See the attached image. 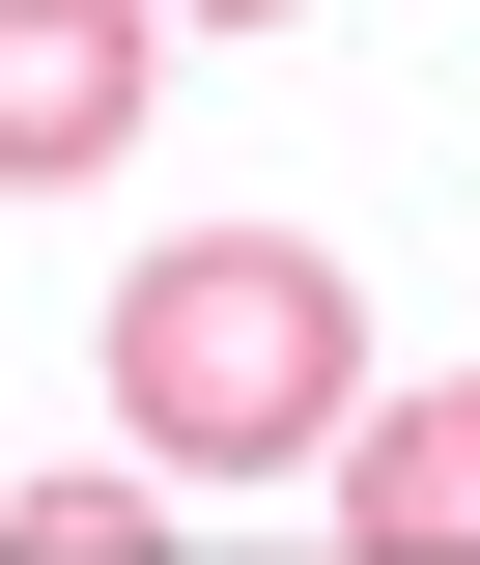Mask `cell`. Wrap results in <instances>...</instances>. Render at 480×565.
<instances>
[{
	"instance_id": "obj_5",
	"label": "cell",
	"mask_w": 480,
	"mask_h": 565,
	"mask_svg": "<svg viewBox=\"0 0 480 565\" xmlns=\"http://www.w3.org/2000/svg\"><path fill=\"white\" fill-rule=\"evenodd\" d=\"M170 29H282V0H170Z\"/></svg>"
},
{
	"instance_id": "obj_4",
	"label": "cell",
	"mask_w": 480,
	"mask_h": 565,
	"mask_svg": "<svg viewBox=\"0 0 480 565\" xmlns=\"http://www.w3.org/2000/svg\"><path fill=\"white\" fill-rule=\"evenodd\" d=\"M0 565H170V481H29Z\"/></svg>"
},
{
	"instance_id": "obj_2",
	"label": "cell",
	"mask_w": 480,
	"mask_h": 565,
	"mask_svg": "<svg viewBox=\"0 0 480 565\" xmlns=\"http://www.w3.org/2000/svg\"><path fill=\"white\" fill-rule=\"evenodd\" d=\"M170 85V0H0V199H85Z\"/></svg>"
},
{
	"instance_id": "obj_3",
	"label": "cell",
	"mask_w": 480,
	"mask_h": 565,
	"mask_svg": "<svg viewBox=\"0 0 480 565\" xmlns=\"http://www.w3.org/2000/svg\"><path fill=\"white\" fill-rule=\"evenodd\" d=\"M340 537L367 565H480V367H424V396L340 424Z\"/></svg>"
},
{
	"instance_id": "obj_1",
	"label": "cell",
	"mask_w": 480,
	"mask_h": 565,
	"mask_svg": "<svg viewBox=\"0 0 480 565\" xmlns=\"http://www.w3.org/2000/svg\"><path fill=\"white\" fill-rule=\"evenodd\" d=\"M114 424L170 452V481H255V452H340L367 424V311L311 226H170V255L114 282Z\"/></svg>"
}]
</instances>
